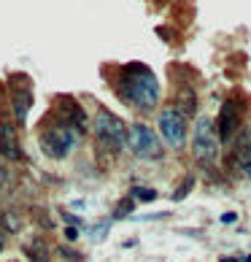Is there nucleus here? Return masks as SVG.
<instances>
[{"instance_id":"4","label":"nucleus","mask_w":251,"mask_h":262,"mask_svg":"<svg viewBox=\"0 0 251 262\" xmlns=\"http://www.w3.org/2000/svg\"><path fill=\"white\" fill-rule=\"evenodd\" d=\"M219 154V135L216 127L208 116H200L197 124H195V157L197 162H206L211 165Z\"/></svg>"},{"instance_id":"1","label":"nucleus","mask_w":251,"mask_h":262,"mask_svg":"<svg viewBox=\"0 0 251 262\" xmlns=\"http://www.w3.org/2000/svg\"><path fill=\"white\" fill-rule=\"evenodd\" d=\"M117 92L122 95L124 103H130L132 108L141 111H151L159 100V84L157 76H154L146 65H127L119 76Z\"/></svg>"},{"instance_id":"14","label":"nucleus","mask_w":251,"mask_h":262,"mask_svg":"<svg viewBox=\"0 0 251 262\" xmlns=\"http://www.w3.org/2000/svg\"><path fill=\"white\" fill-rule=\"evenodd\" d=\"M132 200H143V203H151V200H157V192L149 189V187H135L132 189Z\"/></svg>"},{"instance_id":"5","label":"nucleus","mask_w":251,"mask_h":262,"mask_svg":"<svg viewBox=\"0 0 251 262\" xmlns=\"http://www.w3.org/2000/svg\"><path fill=\"white\" fill-rule=\"evenodd\" d=\"M127 146L132 149L135 157H141V160H157L162 154L157 135H154L151 127H146V124H132L127 130Z\"/></svg>"},{"instance_id":"12","label":"nucleus","mask_w":251,"mask_h":262,"mask_svg":"<svg viewBox=\"0 0 251 262\" xmlns=\"http://www.w3.org/2000/svg\"><path fill=\"white\" fill-rule=\"evenodd\" d=\"M30 103H33V95H30V90H14V114H16V119L19 122H25V116H27V111H30Z\"/></svg>"},{"instance_id":"2","label":"nucleus","mask_w":251,"mask_h":262,"mask_svg":"<svg viewBox=\"0 0 251 262\" xmlns=\"http://www.w3.org/2000/svg\"><path fill=\"white\" fill-rule=\"evenodd\" d=\"M76 141H79V130L62 119L54 124H46L41 130V151L52 160H65L71 154V149L76 146Z\"/></svg>"},{"instance_id":"10","label":"nucleus","mask_w":251,"mask_h":262,"mask_svg":"<svg viewBox=\"0 0 251 262\" xmlns=\"http://www.w3.org/2000/svg\"><path fill=\"white\" fill-rule=\"evenodd\" d=\"M233 162L238 165L240 170H248L251 168V133L243 130L238 135L235 146H233Z\"/></svg>"},{"instance_id":"7","label":"nucleus","mask_w":251,"mask_h":262,"mask_svg":"<svg viewBox=\"0 0 251 262\" xmlns=\"http://www.w3.org/2000/svg\"><path fill=\"white\" fill-rule=\"evenodd\" d=\"M240 122H243V108H240L238 103H224L221 105V114H219V138L221 141H233L235 133L240 127Z\"/></svg>"},{"instance_id":"22","label":"nucleus","mask_w":251,"mask_h":262,"mask_svg":"<svg viewBox=\"0 0 251 262\" xmlns=\"http://www.w3.org/2000/svg\"><path fill=\"white\" fill-rule=\"evenodd\" d=\"M246 262H251V254H248V257H246Z\"/></svg>"},{"instance_id":"15","label":"nucleus","mask_w":251,"mask_h":262,"mask_svg":"<svg viewBox=\"0 0 251 262\" xmlns=\"http://www.w3.org/2000/svg\"><path fill=\"white\" fill-rule=\"evenodd\" d=\"M132 206H135V200H132V198H124V200L119 203V206H117V213H113V216H117V219H124V216H130Z\"/></svg>"},{"instance_id":"6","label":"nucleus","mask_w":251,"mask_h":262,"mask_svg":"<svg viewBox=\"0 0 251 262\" xmlns=\"http://www.w3.org/2000/svg\"><path fill=\"white\" fill-rule=\"evenodd\" d=\"M159 133L173 149L184 146V138H187V122H184V114H178L176 108H165L159 114Z\"/></svg>"},{"instance_id":"11","label":"nucleus","mask_w":251,"mask_h":262,"mask_svg":"<svg viewBox=\"0 0 251 262\" xmlns=\"http://www.w3.org/2000/svg\"><path fill=\"white\" fill-rule=\"evenodd\" d=\"M25 257H30V262H49V246H46L43 235H33L22 244Z\"/></svg>"},{"instance_id":"20","label":"nucleus","mask_w":251,"mask_h":262,"mask_svg":"<svg viewBox=\"0 0 251 262\" xmlns=\"http://www.w3.org/2000/svg\"><path fill=\"white\" fill-rule=\"evenodd\" d=\"M6 246V241H3V232H0V249H3Z\"/></svg>"},{"instance_id":"16","label":"nucleus","mask_w":251,"mask_h":262,"mask_svg":"<svg viewBox=\"0 0 251 262\" xmlns=\"http://www.w3.org/2000/svg\"><path fill=\"white\" fill-rule=\"evenodd\" d=\"M192 184H195V179H192V176H187V181H184V184H181V187L176 189V195H173V200H181V198H187V195H189V189H192Z\"/></svg>"},{"instance_id":"8","label":"nucleus","mask_w":251,"mask_h":262,"mask_svg":"<svg viewBox=\"0 0 251 262\" xmlns=\"http://www.w3.org/2000/svg\"><path fill=\"white\" fill-rule=\"evenodd\" d=\"M0 154L8 160H22V146H19V133L11 119H0Z\"/></svg>"},{"instance_id":"18","label":"nucleus","mask_w":251,"mask_h":262,"mask_svg":"<svg viewBox=\"0 0 251 262\" xmlns=\"http://www.w3.org/2000/svg\"><path fill=\"white\" fill-rule=\"evenodd\" d=\"M235 219H238L235 213H221V222H224V225H233Z\"/></svg>"},{"instance_id":"21","label":"nucleus","mask_w":251,"mask_h":262,"mask_svg":"<svg viewBox=\"0 0 251 262\" xmlns=\"http://www.w3.org/2000/svg\"><path fill=\"white\" fill-rule=\"evenodd\" d=\"M221 262H238V259H221Z\"/></svg>"},{"instance_id":"19","label":"nucleus","mask_w":251,"mask_h":262,"mask_svg":"<svg viewBox=\"0 0 251 262\" xmlns=\"http://www.w3.org/2000/svg\"><path fill=\"white\" fill-rule=\"evenodd\" d=\"M8 176V173H6V168H3V165H0V179H6Z\"/></svg>"},{"instance_id":"3","label":"nucleus","mask_w":251,"mask_h":262,"mask_svg":"<svg viewBox=\"0 0 251 262\" xmlns=\"http://www.w3.org/2000/svg\"><path fill=\"white\" fill-rule=\"evenodd\" d=\"M92 130H95L98 143H100L103 149H108V151H122L124 143H127V127H124V122L119 119L117 114H111V111H105V108L98 111Z\"/></svg>"},{"instance_id":"9","label":"nucleus","mask_w":251,"mask_h":262,"mask_svg":"<svg viewBox=\"0 0 251 262\" xmlns=\"http://www.w3.org/2000/svg\"><path fill=\"white\" fill-rule=\"evenodd\" d=\"M60 116H62V122H67L71 127H76V130H86V114H84V108L79 103H76L73 98H62L60 100Z\"/></svg>"},{"instance_id":"23","label":"nucleus","mask_w":251,"mask_h":262,"mask_svg":"<svg viewBox=\"0 0 251 262\" xmlns=\"http://www.w3.org/2000/svg\"><path fill=\"white\" fill-rule=\"evenodd\" d=\"M246 173H248V176H251V168H248V170H246Z\"/></svg>"},{"instance_id":"17","label":"nucleus","mask_w":251,"mask_h":262,"mask_svg":"<svg viewBox=\"0 0 251 262\" xmlns=\"http://www.w3.org/2000/svg\"><path fill=\"white\" fill-rule=\"evenodd\" d=\"M65 238H67V241H76V238H79V230H76V227H67V230H65Z\"/></svg>"},{"instance_id":"13","label":"nucleus","mask_w":251,"mask_h":262,"mask_svg":"<svg viewBox=\"0 0 251 262\" xmlns=\"http://www.w3.org/2000/svg\"><path fill=\"white\" fill-rule=\"evenodd\" d=\"M0 225H3V230H8V232H19L22 230V219H19L14 211H6V213H0Z\"/></svg>"}]
</instances>
